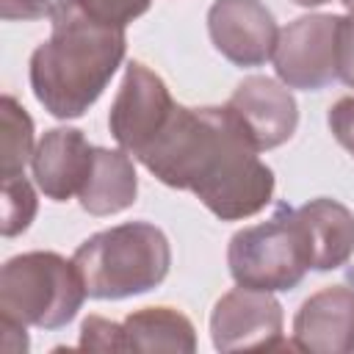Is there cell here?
Instances as JSON below:
<instances>
[{"label": "cell", "mask_w": 354, "mask_h": 354, "mask_svg": "<svg viewBox=\"0 0 354 354\" xmlns=\"http://www.w3.org/2000/svg\"><path fill=\"white\" fill-rule=\"evenodd\" d=\"M83 351H127L124 326L100 315H88L80 326V343Z\"/></svg>", "instance_id": "obj_19"}, {"label": "cell", "mask_w": 354, "mask_h": 354, "mask_svg": "<svg viewBox=\"0 0 354 354\" xmlns=\"http://www.w3.org/2000/svg\"><path fill=\"white\" fill-rule=\"evenodd\" d=\"M94 149L77 127L47 130L33 149L30 169L41 194L53 202H66L80 194L91 174Z\"/></svg>", "instance_id": "obj_11"}, {"label": "cell", "mask_w": 354, "mask_h": 354, "mask_svg": "<svg viewBox=\"0 0 354 354\" xmlns=\"http://www.w3.org/2000/svg\"><path fill=\"white\" fill-rule=\"evenodd\" d=\"M210 337L218 351L241 348H296L282 337V304L268 290L238 285L224 293L210 313Z\"/></svg>", "instance_id": "obj_7"}, {"label": "cell", "mask_w": 354, "mask_h": 354, "mask_svg": "<svg viewBox=\"0 0 354 354\" xmlns=\"http://www.w3.org/2000/svg\"><path fill=\"white\" fill-rule=\"evenodd\" d=\"M230 105L188 108L174 102L160 130L133 155L149 174L191 191L216 218L257 216L274 196V171Z\"/></svg>", "instance_id": "obj_1"}, {"label": "cell", "mask_w": 354, "mask_h": 354, "mask_svg": "<svg viewBox=\"0 0 354 354\" xmlns=\"http://www.w3.org/2000/svg\"><path fill=\"white\" fill-rule=\"evenodd\" d=\"M53 33L30 55V88L55 119L83 116L124 61V28L94 22L69 0H53Z\"/></svg>", "instance_id": "obj_2"}, {"label": "cell", "mask_w": 354, "mask_h": 354, "mask_svg": "<svg viewBox=\"0 0 354 354\" xmlns=\"http://www.w3.org/2000/svg\"><path fill=\"white\" fill-rule=\"evenodd\" d=\"M0 127H3V147H0V177H22L25 166L33 158V119L28 111L11 97L3 94L0 100Z\"/></svg>", "instance_id": "obj_16"}, {"label": "cell", "mask_w": 354, "mask_h": 354, "mask_svg": "<svg viewBox=\"0 0 354 354\" xmlns=\"http://www.w3.org/2000/svg\"><path fill=\"white\" fill-rule=\"evenodd\" d=\"M86 285L75 260L58 252H25L0 271V315L36 329L66 326L86 301Z\"/></svg>", "instance_id": "obj_4"}, {"label": "cell", "mask_w": 354, "mask_h": 354, "mask_svg": "<svg viewBox=\"0 0 354 354\" xmlns=\"http://www.w3.org/2000/svg\"><path fill=\"white\" fill-rule=\"evenodd\" d=\"M296 221L307 246L313 271H335L354 254V213L329 196L296 207Z\"/></svg>", "instance_id": "obj_13"}, {"label": "cell", "mask_w": 354, "mask_h": 354, "mask_svg": "<svg viewBox=\"0 0 354 354\" xmlns=\"http://www.w3.org/2000/svg\"><path fill=\"white\" fill-rule=\"evenodd\" d=\"M3 19H41L53 14V0H3Z\"/></svg>", "instance_id": "obj_22"}, {"label": "cell", "mask_w": 354, "mask_h": 354, "mask_svg": "<svg viewBox=\"0 0 354 354\" xmlns=\"http://www.w3.org/2000/svg\"><path fill=\"white\" fill-rule=\"evenodd\" d=\"M91 299H127L158 288L171 266V246L160 227L124 221L86 238L72 254Z\"/></svg>", "instance_id": "obj_3"}, {"label": "cell", "mask_w": 354, "mask_h": 354, "mask_svg": "<svg viewBox=\"0 0 354 354\" xmlns=\"http://www.w3.org/2000/svg\"><path fill=\"white\" fill-rule=\"evenodd\" d=\"M293 346L321 354L354 351V288L329 285L301 301L293 315Z\"/></svg>", "instance_id": "obj_12"}, {"label": "cell", "mask_w": 354, "mask_h": 354, "mask_svg": "<svg viewBox=\"0 0 354 354\" xmlns=\"http://www.w3.org/2000/svg\"><path fill=\"white\" fill-rule=\"evenodd\" d=\"M36 210H39V199L25 174L3 180V235L6 238L25 232L36 218Z\"/></svg>", "instance_id": "obj_17"}, {"label": "cell", "mask_w": 354, "mask_h": 354, "mask_svg": "<svg viewBox=\"0 0 354 354\" xmlns=\"http://www.w3.org/2000/svg\"><path fill=\"white\" fill-rule=\"evenodd\" d=\"M69 3L86 17H91L94 22H102L111 28H127L152 6V0H69Z\"/></svg>", "instance_id": "obj_18"}, {"label": "cell", "mask_w": 354, "mask_h": 354, "mask_svg": "<svg viewBox=\"0 0 354 354\" xmlns=\"http://www.w3.org/2000/svg\"><path fill=\"white\" fill-rule=\"evenodd\" d=\"M337 77L354 88V8L340 17L337 33Z\"/></svg>", "instance_id": "obj_21"}, {"label": "cell", "mask_w": 354, "mask_h": 354, "mask_svg": "<svg viewBox=\"0 0 354 354\" xmlns=\"http://www.w3.org/2000/svg\"><path fill=\"white\" fill-rule=\"evenodd\" d=\"M296 6H304V8H315V6H324V3H329V0H293Z\"/></svg>", "instance_id": "obj_24"}, {"label": "cell", "mask_w": 354, "mask_h": 354, "mask_svg": "<svg viewBox=\"0 0 354 354\" xmlns=\"http://www.w3.org/2000/svg\"><path fill=\"white\" fill-rule=\"evenodd\" d=\"M337 14H307L285 25L274 47L279 83L301 91H321L337 80Z\"/></svg>", "instance_id": "obj_6"}, {"label": "cell", "mask_w": 354, "mask_h": 354, "mask_svg": "<svg viewBox=\"0 0 354 354\" xmlns=\"http://www.w3.org/2000/svg\"><path fill=\"white\" fill-rule=\"evenodd\" d=\"M174 108V97L158 72H152L141 61H130L122 77V86L113 97L108 127L113 141L136 155L166 122Z\"/></svg>", "instance_id": "obj_8"}, {"label": "cell", "mask_w": 354, "mask_h": 354, "mask_svg": "<svg viewBox=\"0 0 354 354\" xmlns=\"http://www.w3.org/2000/svg\"><path fill=\"white\" fill-rule=\"evenodd\" d=\"M124 340L127 351H177L194 354L196 351V329L174 307H144L130 313L124 321Z\"/></svg>", "instance_id": "obj_15"}, {"label": "cell", "mask_w": 354, "mask_h": 354, "mask_svg": "<svg viewBox=\"0 0 354 354\" xmlns=\"http://www.w3.org/2000/svg\"><path fill=\"white\" fill-rule=\"evenodd\" d=\"M249 130L260 152L277 149L293 138L299 124V105L290 88L266 75H249L238 83L227 102Z\"/></svg>", "instance_id": "obj_10"}, {"label": "cell", "mask_w": 354, "mask_h": 354, "mask_svg": "<svg viewBox=\"0 0 354 354\" xmlns=\"http://www.w3.org/2000/svg\"><path fill=\"white\" fill-rule=\"evenodd\" d=\"M213 47L235 66H263L277 47V19L260 0H213L207 8Z\"/></svg>", "instance_id": "obj_9"}, {"label": "cell", "mask_w": 354, "mask_h": 354, "mask_svg": "<svg viewBox=\"0 0 354 354\" xmlns=\"http://www.w3.org/2000/svg\"><path fill=\"white\" fill-rule=\"evenodd\" d=\"M227 266L232 279L243 288L268 293L293 290L310 271L296 210L277 205L268 221L238 230L227 246Z\"/></svg>", "instance_id": "obj_5"}, {"label": "cell", "mask_w": 354, "mask_h": 354, "mask_svg": "<svg viewBox=\"0 0 354 354\" xmlns=\"http://www.w3.org/2000/svg\"><path fill=\"white\" fill-rule=\"evenodd\" d=\"M0 329H3V348L8 354H25L28 351V332H25L22 321L0 315Z\"/></svg>", "instance_id": "obj_23"}, {"label": "cell", "mask_w": 354, "mask_h": 354, "mask_svg": "<svg viewBox=\"0 0 354 354\" xmlns=\"http://www.w3.org/2000/svg\"><path fill=\"white\" fill-rule=\"evenodd\" d=\"M138 196V174L133 166L130 152L119 149H94V163L86 185L80 188L77 199L80 207L91 216H113L127 210Z\"/></svg>", "instance_id": "obj_14"}, {"label": "cell", "mask_w": 354, "mask_h": 354, "mask_svg": "<svg viewBox=\"0 0 354 354\" xmlns=\"http://www.w3.org/2000/svg\"><path fill=\"white\" fill-rule=\"evenodd\" d=\"M326 124H329L335 141H337L348 155H354V94H351V97H340V100L329 108Z\"/></svg>", "instance_id": "obj_20"}]
</instances>
